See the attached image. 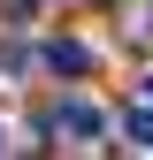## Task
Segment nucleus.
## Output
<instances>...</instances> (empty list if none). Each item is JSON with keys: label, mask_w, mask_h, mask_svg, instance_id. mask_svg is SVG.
Wrapping results in <instances>:
<instances>
[{"label": "nucleus", "mask_w": 153, "mask_h": 160, "mask_svg": "<svg viewBox=\"0 0 153 160\" xmlns=\"http://www.w3.org/2000/svg\"><path fill=\"white\" fill-rule=\"evenodd\" d=\"M145 99H153V76H145Z\"/></svg>", "instance_id": "obj_6"}, {"label": "nucleus", "mask_w": 153, "mask_h": 160, "mask_svg": "<svg viewBox=\"0 0 153 160\" xmlns=\"http://www.w3.org/2000/svg\"><path fill=\"white\" fill-rule=\"evenodd\" d=\"M0 8H8V15H31V0H0Z\"/></svg>", "instance_id": "obj_4"}, {"label": "nucleus", "mask_w": 153, "mask_h": 160, "mask_svg": "<svg viewBox=\"0 0 153 160\" xmlns=\"http://www.w3.org/2000/svg\"><path fill=\"white\" fill-rule=\"evenodd\" d=\"M38 61H46L54 76H84V69H92V46H76V38H54V46L38 53Z\"/></svg>", "instance_id": "obj_2"}, {"label": "nucleus", "mask_w": 153, "mask_h": 160, "mask_svg": "<svg viewBox=\"0 0 153 160\" xmlns=\"http://www.w3.org/2000/svg\"><path fill=\"white\" fill-rule=\"evenodd\" d=\"M123 137H130L138 152H153V99H145V107H130V114H123Z\"/></svg>", "instance_id": "obj_3"}, {"label": "nucleus", "mask_w": 153, "mask_h": 160, "mask_svg": "<svg viewBox=\"0 0 153 160\" xmlns=\"http://www.w3.org/2000/svg\"><path fill=\"white\" fill-rule=\"evenodd\" d=\"M0 152H8V130H0Z\"/></svg>", "instance_id": "obj_5"}, {"label": "nucleus", "mask_w": 153, "mask_h": 160, "mask_svg": "<svg viewBox=\"0 0 153 160\" xmlns=\"http://www.w3.org/2000/svg\"><path fill=\"white\" fill-rule=\"evenodd\" d=\"M38 130H54L61 145H100V137H107V114L92 107V99H61V107L38 114Z\"/></svg>", "instance_id": "obj_1"}]
</instances>
